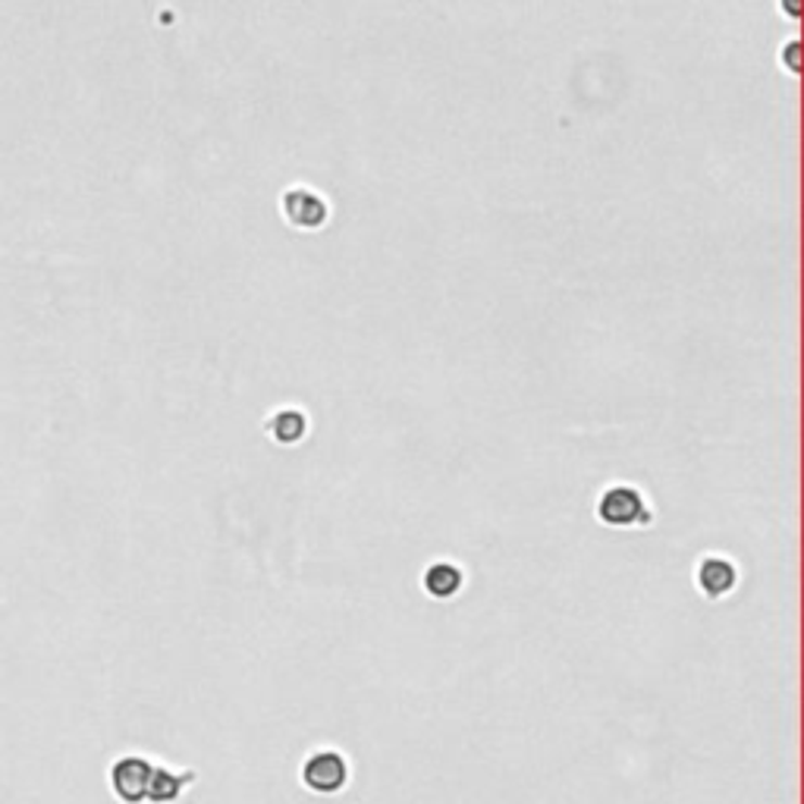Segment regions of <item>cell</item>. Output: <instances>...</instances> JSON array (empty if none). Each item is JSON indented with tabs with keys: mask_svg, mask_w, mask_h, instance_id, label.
<instances>
[{
	"mask_svg": "<svg viewBox=\"0 0 804 804\" xmlns=\"http://www.w3.org/2000/svg\"><path fill=\"white\" fill-rule=\"evenodd\" d=\"M597 519L610 528H648L654 522V509L638 487L613 484L597 497Z\"/></svg>",
	"mask_w": 804,
	"mask_h": 804,
	"instance_id": "obj_1",
	"label": "cell"
},
{
	"mask_svg": "<svg viewBox=\"0 0 804 804\" xmlns=\"http://www.w3.org/2000/svg\"><path fill=\"white\" fill-rule=\"evenodd\" d=\"M349 776H353V767L346 761L343 751L336 748H318L305 757L302 770H298V779L308 792L315 795H336L349 786Z\"/></svg>",
	"mask_w": 804,
	"mask_h": 804,
	"instance_id": "obj_2",
	"label": "cell"
},
{
	"mask_svg": "<svg viewBox=\"0 0 804 804\" xmlns=\"http://www.w3.org/2000/svg\"><path fill=\"white\" fill-rule=\"evenodd\" d=\"M280 214L293 230H305V233H318L330 220V205L321 192H315L311 186H290L280 195Z\"/></svg>",
	"mask_w": 804,
	"mask_h": 804,
	"instance_id": "obj_3",
	"label": "cell"
},
{
	"mask_svg": "<svg viewBox=\"0 0 804 804\" xmlns=\"http://www.w3.org/2000/svg\"><path fill=\"white\" fill-rule=\"evenodd\" d=\"M151 764L145 754H123L111 764V789L123 804H142L149 799Z\"/></svg>",
	"mask_w": 804,
	"mask_h": 804,
	"instance_id": "obj_4",
	"label": "cell"
},
{
	"mask_svg": "<svg viewBox=\"0 0 804 804\" xmlns=\"http://www.w3.org/2000/svg\"><path fill=\"white\" fill-rule=\"evenodd\" d=\"M694 585L698 591L707 597V600H723L736 591L739 585V569L729 557H719V553H711L704 557L698 569H694Z\"/></svg>",
	"mask_w": 804,
	"mask_h": 804,
	"instance_id": "obj_5",
	"label": "cell"
},
{
	"mask_svg": "<svg viewBox=\"0 0 804 804\" xmlns=\"http://www.w3.org/2000/svg\"><path fill=\"white\" fill-rule=\"evenodd\" d=\"M195 782V770H170V767H161L154 764L149 782V799L151 804H174Z\"/></svg>",
	"mask_w": 804,
	"mask_h": 804,
	"instance_id": "obj_6",
	"label": "cell"
},
{
	"mask_svg": "<svg viewBox=\"0 0 804 804\" xmlns=\"http://www.w3.org/2000/svg\"><path fill=\"white\" fill-rule=\"evenodd\" d=\"M265 431H268V437L273 444L296 447L298 441H305V434H308V416L302 409H277L265 421Z\"/></svg>",
	"mask_w": 804,
	"mask_h": 804,
	"instance_id": "obj_7",
	"label": "cell"
},
{
	"mask_svg": "<svg viewBox=\"0 0 804 804\" xmlns=\"http://www.w3.org/2000/svg\"><path fill=\"white\" fill-rule=\"evenodd\" d=\"M462 585H465V575H462V569L452 566V563H434V566L424 569V575H421L424 595L434 597V600H452L462 591Z\"/></svg>",
	"mask_w": 804,
	"mask_h": 804,
	"instance_id": "obj_8",
	"label": "cell"
},
{
	"mask_svg": "<svg viewBox=\"0 0 804 804\" xmlns=\"http://www.w3.org/2000/svg\"><path fill=\"white\" fill-rule=\"evenodd\" d=\"M782 54H786V60H789V66H786V69H789V76H799V41L792 38V41L782 48Z\"/></svg>",
	"mask_w": 804,
	"mask_h": 804,
	"instance_id": "obj_9",
	"label": "cell"
},
{
	"mask_svg": "<svg viewBox=\"0 0 804 804\" xmlns=\"http://www.w3.org/2000/svg\"><path fill=\"white\" fill-rule=\"evenodd\" d=\"M786 7H789V16L799 20V0H786Z\"/></svg>",
	"mask_w": 804,
	"mask_h": 804,
	"instance_id": "obj_10",
	"label": "cell"
}]
</instances>
